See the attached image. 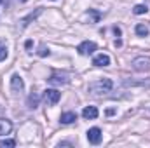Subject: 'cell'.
I'll use <instances>...</instances> for the list:
<instances>
[{
	"label": "cell",
	"mask_w": 150,
	"mask_h": 148,
	"mask_svg": "<svg viewBox=\"0 0 150 148\" xmlns=\"http://www.w3.org/2000/svg\"><path fill=\"white\" fill-rule=\"evenodd\" d=\"M47 82L51 85H65V84L70 82V75L65 73V72H54V73L47 78Z\"/></svg>",
	"instance_id": "7a4b0ae2"
},
{
	"label": "cell",
	"mask_w": 150,
	"mask_h": 148,
	"mask_svg": "<svg viewBox=\"0 0 150 148\" xmlns=\"http://www.w3.org/2000/svg\"><path fill=\"white\" fill-rule=\"evenodd\" d=\"M100 113H98V108L96 106H86L84 110H82V117L84 118H87V120H93V118H96Z\"/></svg>",
	"instance_id": "ba28073f"
},
{
	"label": "cell",
	"mask_w": 150,
	"mask_h": 148,
	"mask_svg": "<svg viewBox=\"0 0 150 148\" xmlns=\"http://www.w3.org/2000/svg\"><path fill=\"white\" fill-rule=\"evenodd\" d=\"M77 120V113L75 111H65L61 115V124H74Z\"/></svg>",
	"instance_id": "4fadbf2b"
},
{
	"label": "cell",
	"mask_w": 150,
	"mask_h": 148,
	"mask_svg": "<svg viewBox=\"0 0 150 148\" xmlns=\"http://www.w3.org/2000/svg\"><path fill=\"white\" fill-rule=\"evenodd\" d=\"M0 2H2V0H0Z\"/></svg>",
	"instance_id": "603a6c76"
},
{
	"label": "cell",
	"mask_w": 150,
	"mask_h": 148,
	"mask_svg": "<svg viewBox=\"0 0 150 148\" xmlns=\"http://www.w3.org/2000/svg\"><path fill=\"white\" fill-rule=\"evenodd\" d=\"M49 54H51V52H49V49L42 44V45L38 47V56H42V58H44V56H49Z\"/></svg>",
	"instance_id": "ffe728a7"
},
{
	"label": "cell",
	"mask_w": 150,
	"mask_h": 148,
	"mask_svg": "<svg viewBox=\"0 0 150 148\" xmlns=\"http://www.w3.org/2000/svg\"><path fill=\"white\" fill-rule=\"evenodd\" d=\"M38 101H40V96H38L37 92H32V94L28 96V106H30L32 110H35L38 106Z\"/></svg>",
	"instance_id": "5bb4252c"
},
{
	"label": "cell",
	"mask_w": 150,
	"mask_h": 148,
	"mask_svg": "<svg viewBox=\"0 0 150 148\" xmlns=\"http://www.w3.org/2000/svg\"><path fill=\"white\" fill-rule=\"evenodd\" d=\"M21 2H26V0H21Z\"/></svg>",
	"instance_id": "7402d4cb"
},
{
	"label": "cell",
	"mask_w": 150,
	"mask_h": 148,
	"mask_svg": "<svg viewBox=\"0 0 150 148\" xmlns=\"http://www.w3.org/2000/svg\"><path fill=\"white\" fill-rule=\"evenodd\" d=\"M112 89H113V82L110 78H100V80L89 84V92L94 94V96L108 94V92H112Z\"/></svg>",
	"instance_id": "6da1fadb"
},
{
	"label": "cell",
	"mask_w": 150,
	"mask_h": 148,
	"mask_svg": "<svg viewBox=\"0 0 150 148\" xmlns=\"http://www.w3.org/2000/svg\"><path fill=\"white\" fill-rule=\"evenodd\" d=\"M124 85H149L150 87V82H145V80H142V82H134V80H124Z\"/></svg>",
	"instance_id": "ac0fdd59"
},
{
	"label": "cell",
	"mask_w": 150,
	"mask_h": 148,
	"mask_svg": "<svg viewBox=\"0 0 150 148\" xmlns=\"http://www.w3.org/2000/svg\"><path fill=\"white\" fill-rule=\"evenodd\" d=\"M96 49H98V45H96L94 42H91V40H86V42L79 44V47H77L79 54H82V56H91Z\"/></svg>",
	"instance_id": "277c9868"
},
{
	"label": "cell",
	"mask_w": 150,
	"mask_h": 148,
	"mask_svg": "<svg viewBox=\"0 0 150 148\" xmlns=\"http://www.w3.org/2000/svg\"><path fill=\"white\" fill-rule=\"evenodd\" d=\"M11 129H12V122L9 118H0V136L9 134Z\"/></svg>",
	"instance_id": "8fae6325"
},
{
	"label": "cell",
	"mask_w": 150,
	"mask_h": 148,
	"mask_svg": "<svg viewBox=\"0 0 150 148\" xmlns=\"http://www.w3.org/2000/svg\"><path fill=\"white\" fill-rule=\"evenodd\" d=\"M131 65H133V68H134L136 72H150V58H147V56H138V58H134Z\"/></svg>",
	"instance_id": "3957f363"
},
{
	"label": "cell",
	"mask_w": 150,
	"mask_h": 148,
	"mask_svg": "<svg viewBox=\"0 0 150 148\" xmlns=\"http://www.w3.org/2000/svg\"><path fill=\"white\" fill-rule=\"evenodd\" d=\"M7 58V45L4 42H0V61H4Z\"/></svg>",
	"instance_id": "d6986e66"
},
{
	"label": "cell",
	"mask_w": 150,
	"mask_h": 148,
	"mask_svg": "<svg viewBox=\"0 0 150 148\" xmlns=\"http://www.w3.org/2000/svg\"><path fill=\"white\" fill-rule=\"evenodd\" d=\"M23 87H25L23 78H21L18 73L12 75V77H11V91H12V94H19V92H23Z\"/></svg>",
	"instance_id": "8992f818"
},
{
	"label": "cell",
	"mask_w": 150,
	"mask_h": 148,
	"mask_svg": "<svg viewBox=\"0 0 150 148\" xmlns=\"http://www.w3.org/2000/svg\"><path fill=\"white\" fill-rule=\"evenodd\" d=\"M12 147H16L14 140H2L0 141V148H12Z\"/></svg>",
	"instance_id": "e0dca14e"
},
{
	"label": "cell",
	"mask_w": 150,
	"mask_h": 148,
	"mask_svg": "<svg viewBox=\"0 0 150 148\" xmlns=\"http://www.w3.org/2000/svg\"><path fill=\"white\" fill-rule=\"evenodd\" d=\"M113 33H115L117 37H120V28H119V26H115V28H113Z\"/></svg>",
	"instance_id": "44dd1931"
},
{
	"label": "cell",
	"mask_w": 150,
	"mask_h": 148,
	"mask_svg": "<svg viewBox=\"0 0 150 148\" xmlns=\"http://www.w3.org/2000/svg\"><path fill=\"white\" fill-rule=\"evenodd\" d=\"M100 18H101V14H100L98 11H94V9H89V11L84 14V19L89 21V23H98Z\"/></svg>",
	"instance_id": "9c48e42d"
},
{
	"label": "cell",
	"mask_w": 150,
	"mask_h": 148,
	"mask_svg": "<svg viewBox=\"0 0 150 148\" xmlns=\"http://www.w3.org/2000/svg\"><path fill=\"white\" fill-rule=\"evenodd\" d=\"M134 32H136L138 37H147V35H149V28H147L145 25H136Z\"/></svg>",
	"instance_id": "9a60e30c"
},
{
	"label": "cell",
	"mask_w": 150,
	"mask_h": 148,
	"mask_svg": "<svg viewBox=\"0 0 150 148\" xmlns=\"http://www.w3.org/2000/svg\"><path fill=\"white\" fill-rule=\"evenodd\" d=\"M101 138H103V134H101V129H100V127H91V129L87 131V140H89V143L98 145V143L101 141Z\"/></svg>",
	"instance_id": "52a82bcc"
},
{
	"label": "cell",
	"mask_w": 150,
	"mask_h": 148,
	"mask_svg": "<svg viewBox=\"0 0 150 148\" xmlns=\"http://www.w3.org/2000/svg\"><path fill=\"white\" fill-rule=\"evenodd\" d=\"M59 98H61V92H58L56 89H47V91H44V101L47 103V105H56L58 101H59Z\"/></svg>",
	"instance_id": "5b68a950"
},
{
	"label": "cell",
	"mask_w": 150,
	"mask_h": 148,
	"mask_svg": "<svg viewBox=\"0 0 150 148\" xmlns=\"http://www.w3.org/2000/svg\"><path fill=\"white\" fill-rule=\"evenodd\" d=\"M40 12H42V9H37L35 12H30L26 18H23V19H21V28H26V26L30 25V21H33V19L37 18L38 14H40Z\"/></svg>",
	"instance_id": "7c38bea8"
},
{
	"label": "cell",
	"mask_w": 150,
	"mask_h": 148,
	"mask_svg": "<svg viewBox=\"0 0 150 148\" xmlns=\"http://www.w3.org/2000/svg\"><path fill=\"white\" fill-rule=\"evenodd\" d=\"M147 11H149V7H147V5H143V4H138V5H134V9H133V12H134V14H138V16H140V14H145Z\"/></svg>",
	"instance_id": "2e32d148"
},
{
	"label": "cell",
	"mask_w": 150,
	"mask_h": 148,
	"mask_svg": "<svg viewBox=\"0 0 150 148\" xmlns=\"http://www.w3.org/2000/svg\"><path fill=\"white\" fill-rule=\"evenodd\" d=\"M93 65L94 66H108L110 65V58L107 54H98L94 59H93Z\"/></svg>",
	"instance_id": "30bf717a"
}]
</instances>
